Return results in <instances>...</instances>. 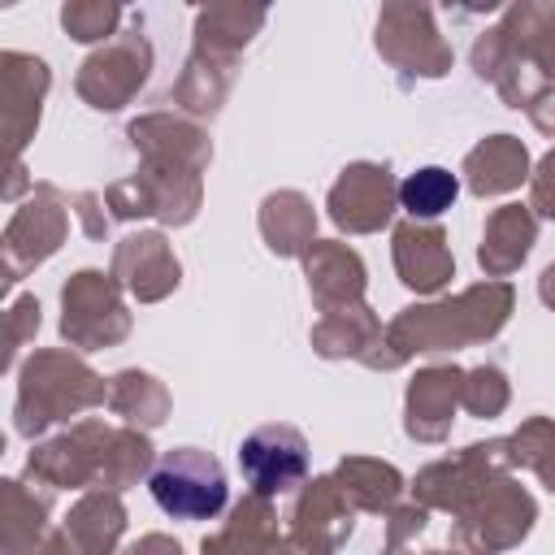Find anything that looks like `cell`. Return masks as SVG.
I'll use <instances>...</instances> for the list:
<instances>
[{
	"mask_svg": "<svg viewBox=\"0 0 555 555\" xmlns=\"http://www.w3.org/2000/svg\"><path fill=\"white\" fill-rule=\"evenodd\" d=\"M238 460H243L247 481H251L260 494H282V490H291V486L304 477V468H308V447H304V438H299L295 429H286V425H264V429H256V434L243 442Z\"/></svg>",
	"mask_w": 555,
	"mask_h": 555,
	"instance_id": "7a4b0ae2",
	"label": "cell"
},
{
	"mask_svg": "<svg viewBox=\"0 0 555 555\" xmlns=\"http://www.w3.org/2000/svg\"><path fill=\"white\" fill-rule=\"evenodd\" d=\"M147 490H152L156 507L173 520H212L230 494L217 455H208L199 447L165 451L156 460V468L147 473Z\"/></svg>",
	"mask_w": 555,
	"mask_h": 555,
	"instance_id": "6da1fadb",
	"label": "cell"
},
{
	"mask_svg": "<svg viewBox=\"0 0 555 555\" xmlns=\"http://www.w3.org/2000/svg\"><path fill=\"white\" fill-rule=\"evenodd\" d=\"M455 191H460V182H455L447 169L429 165V169H416L412 178H403L399 199H403V208L416 212V217H438L442 208H451Z\"/></svg>",
	"mask_w": 555,
	"mask_h": 555,
	"instance_id": "3957f363",
	"label": "cell"
}]
</instances>
